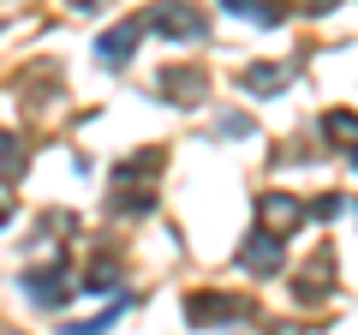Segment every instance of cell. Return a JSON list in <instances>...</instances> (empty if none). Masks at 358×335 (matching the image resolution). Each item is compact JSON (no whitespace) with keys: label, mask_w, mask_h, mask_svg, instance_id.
<instances>
[{"label":"cell","mask_w":358,"mask_h":335,"mask_svg":"<svg viewBox=\"0 0 358 335\" xmlns=\"http://www.w3.org/2000/svg\"><path fill=\"white\" fill-rule=\"evenodd\" d=\"M0 216H6V204H0Z\"/></svg>","instance_id":"7a4b0ae2"},{"label":"cell","mask_w":358,"mask_h":335,"mask_svg":"<svg viewBox=\"0 0 358 335\" xmlns=\"http://www.w3.org/2000/svg\"><path fill=\"white\" fill-rule=\"evenodd\" d=\"M0 162H6V168H18V162H24V156H18V144H6V138H0Z\"/></svg>","instance_id":"6da1fadb"}]
</instances>
